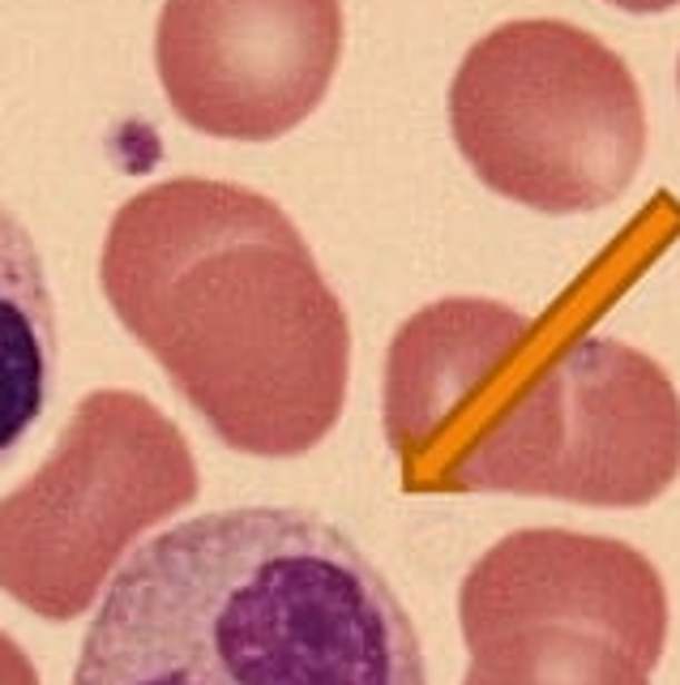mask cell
Here are the masks:
<instances>
[{"instance_id":"cell-12","label":"cell","mask_w":680,"mask_h":685,"mask_svg":"<svg viewBox=\"0 0 680 685\" xmlns=\"http://www.w3.org/2000/svg\"><path fill=\"white\" fill-rule=\"evenodd\" d=\"M677 82H680V65H677Z\"/></svg>"},{"instance_id":"cell-10","label":"cell","mask_w":680,"mask_h":685,"mask_svg":"<svg viewBox=\"0 0 680 685\" xmlns=\"http://www.w3.org/2000/svg\"><path fill=\"white\" fill-rule=\"evenodd\" d=\"M608 4H617L625 13H668V9H677L680 0H608Z\"/></svg>"},{"instance_id":"cell-1","label":"cell","mask_w":680,"mask_h":685,"mask_svg":"<svg viewBox=\"0 0 680 685\" xmlns=\"http://www.w3.org/2000/svg\"><path fill=\"white\" fill-rule=\"evenodd\" d=\"M99 283L223 446L296 459L338 424L347 309L266 193L201 176L141 189L111 215Z\"/></svg>"},{"instance_id":"cell-2","label":"cell","mask_w":680,"mask_h":685,"mask_svg":"<svg viewBox=\"0 0 680 685\" xmlns=\"http://www.w3.org/2000/svg\"><path fill=\"white\" fill-rule=\"evenodd\" d=\"M382 415L407 493L638 510L680 476V394L647 352L599 334L535 352V322L484 296L403 322Z\"/></svg>"},{"instance_id":"cell-11","label":"cell","mask_w":680,"mask_h":685,"mask_svg":"<svg viewBox=\"0 0 680 685\" xmlns=\"http://www.w3.org/2000/svg\"><path fill=\"white\" fill-rule=\"evenodd\" d=\"M463 685H489V682H484V677H480V673H475V668H466Z\"/></svg>"},{"instance_id":"cell-3","label":"cell","mask_w":680,"mask_h":685,"mask_svg":"<svg viewBox=\"0 0 680 685\" xmlns=\"http://www.w3.org/2000/svg\"><path fill=\"white\" fill-rule=\"evenodd\" d=\"M73 685H428L394 583L287 506L167 527L108 583Z\"/></svg>"},{"instance_id":"cell-4","label":"cell","mask_w":680,"mask_h":685,"mask_svg":"<svg viewBox=\"0 0 680 685\" xmlns=\"http://www.w3.org/2000/svg\"><path fill=\"white\" fill-rule=\"evenodd\" d=\"M450 134L492 193L540 215H591L647 159V108L629 65L561 18L489 30L450 82Z\"/></svg>"},{"instance_id":"cell-8","label":"cell","mask_w":680,"mask_h":685,"mask_svg":"<svg viewBox=\"0 0 680 685\" xmlns=\"http://www.w3.org/2000/svg\"><path fill=\"white\" fill-rule=\"evenodd\" d=\"M56 382V304L43 253L0 202V467L43 420Z\"/></svg>"},{"instance_id":"cell-9","label":"cell","mask_w":680,"mask_h":685,"mask_svg":"<svg viewBox=\"0 0 680 685\" xmlns=\"http://www.w3.org/2000/svg\"><path fill=\"white\" fill-rule=\"evenodd\" d=\"M0 685H39L30 656L4 630H0Z\"/></svg>"},{"instance_id":"cell-6","label":"cell","mask_w":680,"mask_h":685,"mask_svg":"<svg viewBox=\"0 0 680 685\" xmlns=\"http://www.w3.org/2000/svg\"><path fill=\"white\" fill-rule=\"evenodd\" d=\"M459 622L489 685H651L668 587L625 540L531 527L471 566Z\"/></svg>"},{"instance_id":"cell-5","label":"cell","mask_w":680,"mask_h":685,"mask_svg":"<svg viewBox=\"0 0 680 685\" xmlns=\"http://www.w3.org/2000/svg\"><path fill=\"white\" fill-rule=\"evenodd\" d=\"M197 489L189 441L146 394H86L43 467L0 497V591L48 622L82 617Z\"/></svg>"},{"instance_id":"cell-7","label":"cell","mask_w":680,"mask_h":685,"mask_svg":"<svg viewBox=\"0 0 680 685\" xmlns=\"http://www.w3.org/2000/svg\"><path fill=\"white\" fill-rule=\"evenodd\" d=\"M343 60V0H164L155 69L197 134L274 141L308 120Z\"/></svg>"}]
</instances>
